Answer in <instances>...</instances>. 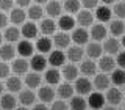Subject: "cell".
<instances>
[{"mask_svg":"<svg viewBox=\"0 0 125 110\" xmlns=\"http://www.w3.org/2000/svg\"><path fill=\"white\" fill-rule=\"evenodd\" d=\"M75 90H77V93H80V94H89L91 90H92V83L89 82V79L86 76L80 77V79H77V82H75Z\"/></svg>","mask_w":125,"mask_h":110,"instance_id":"obj_1","label":"cell"},{"mask_svg":"<svg viewBox=\"0 0 125 110\" xmlns=\"http://www.w3.org/2000/svg\"><path fill=\"white\" fill-rule=\"evenodd\" d=\"M105 101H106V97L102 93H91L88 99V105L92 109H102L105 105Z\"/></svg>","mask_w":125,"mask_h":110,"instance_id":"obj_2","label":"cell"},{"mask_svg":"<svg viewBox=\"0 0 125 110\" xmlns=\"http://www.w3.org/2000/svg\"><path fill=\"white\" fill-rule=\"evenodd\" d=\"M45 66H47V58L44 55H41V54L33 55V58H31V61H30V68L31 69L39 72V71H44Z\"/></svg>","mask_w":125,"mask_h":110,"instance_id":"obj_3","label":"cell"},{"mask_svg":"<svg viewBox=\"0 0 125 110\" xmlns=\"http://www.w3.org/2000/svg\"><path fill=\"white\" fill-rule=\"evenodd\" d=\"M106 102L111 105H119L120 101H122V93H120L119 88H108V93H106Z\"/></svg>","mask_w":125,"mask_h":110,"instance_id":"obj_4","label":"cell"},{"mask_svg":"<svg viewBox=\"0 0 125 110\" xmlns=\"http://www.w3.org/2000/svg\"><path fill=\"white\" fill-rule=\"evenodd\" d=\"M33 49H34V46L31 44L28 39L19 41L17 52H19V55H21V57H31V55H33Z\"/></svg>","mask_w":125,"mask_h":110,"instance_id":"obj_5","label":"cell"},{"mask_svg":"<svg viewBox=\"0 0 125 110\" xmlns=\"http://www.w3.org/2000/svg\"><path fill=\"white\" fill-rule=\"evenodd\" d=\"M92 21H94V16L89 10H83V11H78V16H77V22L80 24L81 27H88V25H92Z\"/></svg>","mask_w":125,"mask_h":110,"instance_id":"obj_6","label":"cell"},{"mask_svg":"<svg viewBox=\"0 0 125 110\" xmlns=\"http://www.w3.org/2000/svg\"><path fill=\"white\" fill-rule=\"evenodd\" d=\"M72 39H73V42L78 44V46L86 44L88 39H89V33L84 28H75V30H73V33H72Z\"/></svg>","mask_w":125,"mask_h":110,"instance_id":"obj_7","label":"cell"},{"mask_svg":"<svg viewBox=\"0 0 125 110\" xmlns=\"http://www.w3.org/2000/svg\"><path fill=\"white\" fill-rule=\"evenodd\" d=\"M70 38L67 33H64V31H62V33H56L55 35V38H53V44L58 47V49H66V47H67L69 44H70Z\"/></svg>","mask_w":125,"mask_h":110,"instance_id":"obj_8","label":"cell"},{"mask_svg":"<svg viewBox=\"0 0 125 110\" xmlns=\"http://www.w3.org/2000/svg\"><path fill=\"white\" fill-rule=\"evenodd\" d=\"M39 99H41L42 102H53V99H55V91H53V88L52 86H41L39 88Z\"/></svg>","mask_w":125,"mask_h":110,"instance_id":"obj_9","label":"cell"},{"mask_svg":"<svg viewBox=\"0 0 125 110\" xmlns=\"http://www.w3.org/2000/svg\"><path fill=\"white\" fill-rule=\"evenodd\" d=\"M109 82H111V79H109L106 74H99V76H95V79H94V86H95L99 91L108 90L109 88Z\"/></svg>","mask_w":125,"mask_h":110,"instance_id":"obj_10","label":"cell"},{"mask_svg":"<svg viewBox=\"0 0 125 110\" xmlns=\"http://www.w3.org/2000/svg\"><path fill=\"white\" fill-rule=\"evenodd\" d=\"M66 58H67V55H64L61 52V49H58V50H53V52L50 54L49 61H50L52 66H61V65H64Z\"/></svg>","mask_w":125,"mask_h":110,"instance_id":"obj_11","label":"cell"},{"mask_svg":"<svg viewBox=\"0 0 125 110\" xmlns=\"http://www.w3.org/2000/svg\"><path fill=\"white\" fill-rule=\"evenodd\" d=\"M95 69H97V66H95V63H94L92 60H84V61H81L80 72L83 74V76H86V77L94 76V74H95Z\"/></svg>","mask_w":125,"mask_h":110,"instance_id":"obj_12","label":"cell"},{"mask_svg":"<svg viewBox=\"0 0 125 110\" xmlns=\"http://www.w3.org/2000/svg\"><path fill=\"white\" fill-rule=\"evenodd\" d=\"M34 93L31 90H25V91H21V96H19V102L23 105V107H28V105H33L34 104Z\"/></svg>","mask_w":125,"mask_h":110,"instance_id":"obj_13","label":"cell"},{"mask_svg":"<svg viewBox=\"0 0 125 110\" xmlns=\"http://www.w3.org/2000/svg\"><path fill=\"white\" fill-rule=\"evenodd\" d=\"M21 35H22V31L19 28H16V27H8V28H5L3 38H5L8 42H16V41H19Z\"/></svg>","mask_w":125,"mask_h":110,"instance_id":"obj_14","label":"cell"},{"mask_svg":"<svg viewBox=\"0 0 125 110\" xmlns=\"http://www.w3.org/2000/svg\"><path fill=\"white\" fill-rule=\"evenodd\" d=\"M91 36H92V39H95V41H102V39H105V38H106V28H105V25H102V24H95V25H92Z\"/></svg>","mask_w":125,"mask_h":110,"instance_id":"obj_15","label":"cell"},{"mask_svg":"<svg viewBox=\"0 0 125 110\" xmlns=\"http://www.w3.org/2000/svg\"><path fill=\"white\" fill-rule=\"evenodd\" d=\"M61 10H62V6H61V3L58 2V0H52V2H49V3H47V8H45L47 14H49L50 17H56V16H60Z\"/></svg>","mask_w":125,"mask_h":110,"instance_id":"obj_16","label":"cell"},{"mask_svg":"<svg viewBox=\"0 0 125 110\" xmlns=\"http://www.w3.org/2000/svg\"><path fill=\"white\" fill-rule=\"evenodd\" d=\"M67 58L70 61H81V58H83V49H81L80 46H72L67 49Z\"/></svg>","mask_w":125,"mask_h":110,"instance_id":"obj_17","label":"cell"},{"mask_svg":"<svg viewBox=\"0 0 125 110\" xmlns=\"http://www.w3.org/2000/svg\"><path fill=\"white\" fill-rule=\"evenodd\" d=\"M103 49L106 50L108 54H119V49H120V42L116 39V36H113V38H109L105 41V44H103Z\"/></svg>","mask_w":125,"mask_h":110,"instance_id":"obj_18","label":"cell"},{"mask_svg":"<svg viewBox=\"0 0 125 110\" xmlns=\"http://www.w3.org/2000/svg\"><path fill=\"white\" fill-rule=\"evenodd\" d=\"M60 77H61V74H60V71L56 69V66H55V68H50L49 71H45V82L50 83V85L60 83Z\"/></svg>","mask_w":125,"mask_h":110,"instance_id":"obj_19","label":"cell"},{"mask_svg":"<svg viewBox=\"0 0 125 110\" xmlns=\"http://www.w3.org/2000/svg\"><path fill=\"white\" fill-rule=\"evenodd\" d=\"M30 68V63L23 58H17V60L13 61V71L16 74H25Z\"/></svg>","mask_w":125,"mask_h":110,"instance_id":"obj_20","label":"cell"},{"mask_svg":"<svg viewBox=\"0 0 125 110\" xmlns=\"http://www.w3.org/2000/svg\"><path fill=\"white\" fill-rule=\"evenodd\" d=\"M22 35H23V36H25L27 39L36 38V36H38V27L34 25L33 22H27V24H23V27H22Z\"/></svg>","mask_w":125,"mask_h":110,"instance_id":"obj_21","label":"cell"},{"mask_svg":"<svg viewBox=\"0 0 125 110\" xmlns=\"http://www.w3.org/2000/svg\"><path fill=\"white\" fill-rule=\"evenodd\" d=\"M58 96L61 97V99H70V97L73 96V86L69 85V83H61L58 86Z\"/></svg>","mask_w":125,"mask_h":110,"instance_id":"obj_22","label":"cell"},{"mask_svg":"<svg viewBox=\"0 0 125 110\" xmlns=\"http://www.w3.org/2000/svg\"><path fill=\"white\" fill-rule=\"evenodd\" d=\"M114 65H116L114 58L109 57V55H106V57H102V58H100V61H99L100 69H102V71H105V72H108V71H114Z\"/></svg>","mask_w":125,"mask_h":110,"instance_id":"obj_23","label":"cell"},{"mask_svg":"<svg viewBox=\"0 0 125 110\" xmlns=\"http://www.w3.org/2000/svg\"><path fill=\"white\" fill-rule=\"evenodd\" d=\"M78 72H80V69H77L75 65H66L62 68V76L67 79V80H77Z\"/></svg>","mask_w":125,"mask_h":110,"instance_id":"obj_24","label":"cell"},{"mask_svg":"<svg viewBox=\"0 0 125 110\" xmlns=\"http://www.w3.org/2000/svg\"><path fill=\"white\" fill-rule=\"evenodd\" d=\"M6 88L10 90L11 93H17V91H22V82L19 77H8L6 80Z\"/></svg>","mask_w":125,"mask_h":110,"instance_id":"obj_25","label":"cell"},{"mask_svg":"<svg viewBox=\"0 0 125 110\" xmlns=\"http://www.w3.org/2000/svg\"><path fill=\"white\" fill-rule=\"evenodd\" d=\"M11 22L13 24H23V21H25V11L21 10V8H13L11 10V16H10Z\"/></svg>","mask_w":125,"mask_h":110,"instance_id":"obj_26","label":"cell"},{"mask_svg":"<svg viewBox=\"0 0 125 110\" xmlns=\"http://www.w3.org/2000/svg\"><path fill=\"white\" fill-rule=\"evenodd\" d=\"M55 30H56V24H55L52 19H45V21L41 22V31H42V35L49 36V35L55 33Z\"/></svg>","mask_w":125,"mask_h":110,"instance_id":"obj_27","label":"cell"},{"mask_svg":"<svg viewBox=\"0 0 125 110\" xmlns=\"http://www.w3.org/2000/svg\"><path fill=\"white\" fill-rule=\"evenodd\" d=\"M36 47H38V50L41 54H47V52H50V49H52V41H50V38H39L38 39V42H36Z\"/></svg>","mask_w":125,"mask_h":110,"instance_id":"obj_28","label":"cell"},{"mask_svg":"<svg viewBox=\"0 0 125 110\" xmlns=\"http://www.w3.org/2000/svg\"><path fill=\"white\" fill-rule=\"evenodd\" d=\"M25 83L28 85L30 88H38V86L41 85V76H39L38 72H30V74H27Z\"/></svg>","mask_w":125,"mask_h":110,"instance_id":"obj_29","label":"cell"},{"mask_svg":"<svg viewBox=\"0 0 125 110\" xmlns=\"http://www.w3.org/2000/svg\"><path fill=\"white\" fill-rule=\"evenodd\" d=\"M109 31H111L113 36H120V35H124L125 31V25L122 21H113L111 25H109Z\"/></svg>","mask_w":125,"mask_h":110,"instance_id":"obj_30","label":"cell"},{"mask_svg":"<svg viewBox=\"0 0 125 110\" xmlns=\"http://www.w3.org/2000/svg\"><path fill=\"white\" fill-rule=\"evenodd\" d=\"M95 17L99 19L100 22H106V21H109V19H111V10H109L108 6H100V8H97Z\"/></svg>","mask_w":125,"mask_h":110,"instance_id":"obj_31","label":"cell"},{"mask_svg":"<svg viewBox=\"0 0 125 110\" xmlns=\"http://www.w3.org/2000/svg\"><path fill=\"white\" fill-rule=\"evenodd\" d=\"M111 80L113 83L120 86V85H125V71L122 69H114L113 71V76H111Z\"/></svg>","mask_w":125,"mask_h":110,"instance_id":"obj_32","label":"cell"},{"mask_svg":"<svg viewBox=\"0 0 125 110\" xmlns=\"http://www.w3.org/2000/svg\"><path fill=\"white\" fill-rule=\"evenodd\" d=\"M58 25H60V28L62 31H67V30L73 28L75 21H73V17H70V16H62V17L60 19V22H58Z\"/></svg>","mask_w":125,"mask_h":110,"instance_id":"obj_33","label":"cell"},{"mask_svg":"<svg viewBox=\"0 0 125 110\" xmlns=\"http://www.w3.org/2000/svg\"><path fill=\"white\" fill-rule=\"evenodd\" d=\"M70 109H75V110H83L86 109V105H88V102H86L81 96H72L70 97V102H69Z\"/></svg>","mask_w":125,"mask_h":110,"instance_id":"obj_34","label":"cell"},{"mask_svg":"<svg viewBox=\"0 0 125 110\" xmlns=\"http://www.w3.org/2000/svg\"><path fill=\"white\" fill-rule=\"evenodd\" d=\"M16 55V50L11 44H3L2 46V60L8 61V60H13Z\"/></svg>","mask_w":125,"mask_h":110,"instance_id":"obj_35","label":"cell"},{"mask_svg":"<svg viewBox=\"0 0 125 110\" xmlns=\"http://www.w3.org/2000/svg\"><path fill=\"white\" fill-rule=\"evenodd\" d=\"M0 104H2V109H16V99L13 94H3L2 96V101H0Z\"/></svg>","mask_w":125,"mask_h":110,"instance_id":"obj_36","label":"cell"},{"mask_svg":"<svg viewBox=\"0 0 125 110\" xmlns=\"http://www.w3.org/2000/svg\"><path fill=\"white\" fill-rule=\"evenodd\" d=\"M86 52H88V55L91 58H99L102 55V46L97 44V42H91V44H88Z\"/></svg>","mask_w":125,"mask_h":110,"instance_id":"obj_37","label":"cell"},{"mask_svg":"<svg viewBox=\"0 0 125 110\" xmlns=\"http://www.w3.org/2000/svg\"><path fill=\"white\" fill-rule=\"evenodd\" d=\"M42 14H44V10L39 6V3H36V5H33V6H30V10H28V17H30V19L38 21V19L42 17Z\"/></svg>","mask_w":125,"mask_h":110,"instance_id":"obj_38","label":"cell"},{"mask_svg":"<svg viewBox=\"0 0 125 110\" xmlns=\"http://www.w3.org/2000/svg\"><path fill=\"white\" fill-rule=\"evenodd\" d=\"M80 5H81L80 0H66L64 10L67 11V13H78V11H80Z\"/></svg>","mask_w":125,"mask_h":110,"instance_id":"obj_39","label":"cell"},{"mask_svg":"<svg viewBox=\"0 0 125 110\" xmlns=\"http://www.w3.org/2000/svg\"><path fill=\"white\" fill-rule=\"evenodd\" d=\"M114 14L117 16V17H120V19L125 17V2L116 3L114 5Z\"/></svg>","mask_w":125,"mask_h":110,"instance_id":"obj_40","label":"cell"},{"mask_svg":"<svg viewBox=\"0 0 125 110\" xmlns=\"http://www.w3.org/2000/svg\"><path fill=\"white\" fill-rule=\"evenodd\" d=\"M8 76H10V66L6 65V61H3L2 65H0V77L6 79Z\"/></svg>","mask_w":125,"mask_h":110,"instance_id":"obj_41","label":"cell"},{"mask_svg":"<svg viewBox=\"0 0 125 110\" xmlns=\"http://www.w3.org/2000/svg\"><path fill=\"white\" fill-rule=\"evenodd\" d=\"M99 0H81V5H83L86 10H91V8H95Z\"/></svg>","mask_w":125,"mask_h":110,"instance_id":"obj_42","label":"cell"},{"mask_svg":"<svg viewBox=\"0 0 125 110\" xmlns=\"http://www.w3.org/2000/svg\"><path fill=\"white\" fill-rule=\"evenodd\" d=\"M0 6H2L3 11L13 10V0H0Z\"/></svg>","mask_w":125,"mask_h":110,"instance_id":"obj_43","label":"cell"},{"mask_svg":"<svg viewBox=\"0 0 125 110\" xmlns=\"http://www.w3.org/2000/svg\"><path fill=\"white\" fill-rule=\"evenodd\" d=\"M52 109H67V105H66L64 99H61V97H60V101L52 102Z\"/></svg>","mask_w":125,"mask_h":110,"instance_id":"obj_44","label":"cell"},{"mask_svg":"<svg viewBox=\"0 0 125 110\" xmlns=\"http://www.w3.org/2000/svg\"><path fill=\"white\" fill-rule=\"evenodd\" d=\"M116 61H117V65H119L120 68H125V52H119Z\"/></svg>","mask_w":125,"mask_h":110,"instance_id":"obj_45","label":"cell"},{"mask_svg":"<svg viewBox=\"0 0 125 110\" xmlns=\"http://www.w3.org/2000/svg\"><path fill=\"white\" fill-rule=\"evenodd\" d=\"M0 25H2L3 28L8 25V16L6 14H2V16H0Z\"/></svg>","mask_w":125,"mask_h":110,"instance_id":"obj_46","label":"cell"},{"mask_svg":"<svg viewBox=\"0 0 125 110\" xmlns=\"http://www.w3.org/2000/svg\"><path fill=\"white\" fill-rule=\"evenodd\" d=\"M31 0H16V3H17L19 6H28Z\"/></svg>","mask_w":125,"mask_h":110,"instance_id":"obj_47","label":"cell"},{"mask_svg":"<svg viewBox=\"0 0 125 110\" xmlns=\"http://www.w3.org/2000/svg\"><path fill=\"white\" fill-rule=\"evenodd\" d=\"M34 109H38V110H42V109H45V102H41V104H36V105H34Z\"/></svg>","mask_w":125,"mask_h":110,"instance_id":"obj_48","label":"cell"},{"mask_svg":"<svg viewBox=\"0 0 125 110\" xmlns=\"http://www.w3.org/2000/svg\"><path fill=\"white\" fill-rule=\"evenodd\" d=\"M102 2H103V3H106V5H108V3H114V0H102Z\"/></svg>","mask_w":125,"mask_h":110,"instance_id":"obj_49","label":"cell"},{"mask_svg":"<svg viewBox=\"0 0 125 110\" xmlns=\"http://www.w3.org/2000/svg\"><path fill=\"white\" fill-rule=\"evenodd\" d=\"M34 2H36V3H39V5H41V3H45L47 0H34Z\"/></svg>","mask_w":125,"mask_h":110,"instance_id":"obj_50","label":"cell"},{"mask_svg":"<svg viewBox=\"0 0 125 110\" xmlns=\"http://www.w3.org/2000/svg\"><path fill=\"white\" fill-rule=\"evenodd\" d=\"M122 46L125 47V35H124V38H122Z\"/></svg>","mask_w":125,"mask_h":110,"instance_id":"obj_51","label":"cell"},{"mask_svg":"<svg viewBox=\"0 0 125 110\" xmlns=\"http://www.w3.org/2000/svg\"><path fill=\"white\" fill-rule=\"evenodd\" d=\"M122 2H125V0H122Z\"/></svg>","mask_w":125,"mask_h":110,"instance_id":"obj_52","label":"cell"}]
</instances>
